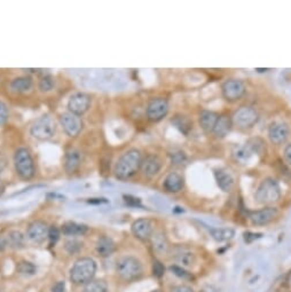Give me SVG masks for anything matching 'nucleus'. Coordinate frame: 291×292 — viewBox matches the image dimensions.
Here are the masks:
<instances>
[{
  "label": "nucleus",
  "mask_w": 291,
  "mask_h": 292,
  "mask_svg": "<svg viewBox=\"0 0 291 292\" xmlns=\"http://www.w3.org/2000/svg\"><path fill=\"white\" fill-rule=\"evenodd\" d=\"M283 157L284 159H286V162L289 164V165H291V143L287 144V147L284 148Z\"/></svg>",
  "instance_id": "obj_40"
},
{
  "label": "nucleus",
  "mask_w": 291,
  "mask_h": 292,
  "mask_svg": "<svg viewBox=\"0 0 291 292\" xmlns=\"http://www.w3.org/2000/svg\"><path fill=\"white\" fill-rule=\"evenodd\" d=\"M173 258L180 265V267H192L194 264L196 263V256L193 252V250H190L187 247H176L173 249Z\"/></svg>",
  "instance_id": "obj_17"
},
{
  "label": "nucleus",
  "mask_w": 291,
  "mask_h": 292,
  "mask_svg": "<svg viewBox=\"0 0 291 292\" xmlns=\"http://www.w3.org/2000/svg\"><path fill=\"white\" fill-rule=\"evenodd\" d=\"M4 189H5V186H4V182H2L1 178H0V194L4 193Z\"/></svg>",
  "instance_id": "obj_44"
},
{
  "label": "nucleus",
  "mask_w": 291,
  "mask_h": 292,
  "mask_svg": "<svg viewBox=\"0 0 291 292\" xmlns=\"http://www.w3.org/2000/svg\"><path fill=\"white\" fill-rule=\"evenodd\" d=\"M171 160L172 164H175V165H182L186 162V155L181 152L173 153L171 154Z\"/></svg>",
  "instance_id": "obj_37"
},
{
  "label": "nucleus",
  "mask_w": 291,
  "mask_h": 292,
  "mask_svg": "<svg viewBox=\"0 0 291 292\" xmlns=\"http://www.w3.org/2000/svg\"><path fill=\"white\" fill-rule=\"evenodd\" d=\"M82 247H83V244L80 243L79 241H77V240H69V241H67L66 242V246H65L66 250L68 251L69 253H71V254L78 252V251L80 249H82Z\"/></svg>",
  "instance_id": "obj_35"
},
{
  "label": "nucleus",
  "mask_w": 291,
  "mask_h": 292,
  "mask_svg": "<svg viewBox=\"0 0 291 292\" xmlns=\"http://www.w3.org/2000/svg\"><path fill=\"white\" fill-rule=\"evenodd\" d=\"M171 292H194V290L190 287H187V285H178V287L173 288Z\"/></svg>",
  "instance_id": "obj_42"
},
{
  "label": "nucleus",
  "mask_w": 291,
  "mask_h": 292,
  "mask_svg": "<svg viewBox=\"0 0 291 292\" xmlns=\"http://www.w3.org/2000/svg\"><path fill=\"white\" fill-rule=\"evenodd\" d=\"M163 186L169 193H179L183 188V178L181 174L171 172L166 176Z\"/></svg>",
  "instance_id": "obj_23"
},
{
  "label": "nucleus",
  "mask_w": 291,
  "mask_h": 292,
  "mask_svg": "<svg viewBox=\"0 0 291 292\" xmlns=\"http://www.w3.org/2000/svg\"><path fill=\"white\" fill-rule=\"evenodd\" d=\"M48 240H49V242H51V244L53 246V244H55L56 242L59 241V238H60V230L58 229V228H56L55 226H53V227H51L48 229Z\"/></svg>",
  "instance_id": "obj_38"
},
{
  "label": "nucleus",
  "mask_w": 291,
  "mask_h": 292,
  "mask_svg": "<svg viewBox=\"0 0 291 292\" xmlns=\"http://www.w3.org/2000/svg\"><path fill=\"white\" fill-rule=\"evenodd\" d=\"M170 270H171L175 275H177L178 277L183 278V280H192L193 278L192 274L188 273V271H186L182 267L178 266V265H175V266L170 267Z\"/></svg>",
  "instance_id": "obj_34"
},
{
  "label": "nucleus",
  "mask_w": 291,
  "mask_h": 292,
  "mask_svg": "<svg viewBox=\"0 0 291 292\" xmlns=\"http://www.w3.org/2000/svg\"><path fill=\"white\" fill-rule=\"evenodd\" d=\"M164 270H164L163 265L160 264L159 261H155V263H154V275H155V276L160 277L164 274Z\"/></svg>",
  "instance_id": "obj_39"
},
{
  "label": "nucleus",
  "mask_w": 291,
  "mask_h": 292,
  "mask_svg": "<svg viewBox=\"0 0 291 292\" xmlns=\"http://www.w3.org/2000/svg\"><path fill=\"white\" fill-rule=\"evenodd\" d=\"M83 292H109V288L103 280H93L85 285Z\"/></svg>",
  "instance_id": "obj_28"
},
{
  "label": "nucleus",
  "mask_w": 291,
  "mask_h": 292,
  "mask_svg": "<svg viewBox=\"0 0 291 292\" xmlns=\"http://www.w3.org/2000/svg\"><path fill=\"white\" fill-rule=\"evenodd\" d=\"M6 246L8 247H12V249H21L24 246V236L21 231L13 230L9 231L7 236L5 237Z\"/></svg>",
  "instance_id": "obj_26"
},
{
  "label": "nucleus",
  "mask_w": 291,
  "mask_h": 292,
  "mask_svg": "<svg viewBox=\"0 0 291 292\" xmlns=\"http://www.w3.org/2000/svg\"><path fill=\"white\" fill-rule=\"evenodd\" d=\"M118 276L126 282H133L139 280L142 275L141 263L134 257H123L118 260L116 266Z\"/></svg>",
  "instance_id": "obj_4"
},
{
  "label": "nucleus",
  "mask_w": 291,
  "mask_h": 292,
  "mask_svg": "<svg viewBox=\"0 0 291 292\" xmlns=\"http://www.w3.org/2000/svg\"><path fill=\"white\" fill-rule=\"evenodd\" d=\"M9 116L8 107L6 106V103L0 101V126L4 125V124L7 122Z\"/></svg>",
  "instance_id": "obj_36"
},
{
  "label": "nucleus",
  "mask_w": 291,
  "mask_h": 292,
  "mask_svg": "<svg viewBox=\"0 0 291 292\" xmlns=\"http://www.w3.org/2000/svg\"><path fill=\"white\" fill-rule=\"evenodd\" d=\"M14 165L16 172L22 179L29 180L35 176L36 166L31 153L26 148H19L14 155Z\"/></svg>",
  "instance_id": "obj_5"
},
{
  "label": "nucleus",
  "mask_w": 291,
  "mask_h": 292,
  "mask_svg": "<svg viewBox=\"0 0 291 292\" xmlns=\"http://www.w3.org/2000/svg\"><path fill=\"white\" fill-rule=\"evenodd\" d=\"M175 124L177 125V127H179L180 131L185 134L188 133V131L192 129V124H190L189 120L183 116L177 117V118L175 119Z\"/></svg>",
  "instance_id": "obj_33"
},
{
  "label": "nucleus",
  "mask_w": 291,
  "mask_h": 292,
  "mask_svg": "<svg viewBox=\"0 0 291 292\" xmlns=\"http://www.w3.org/2000/svg\"><path fill=\"white\" fill-rule=\"evenodd\" d=\"M289 126L282 122H273L269 127V137L275 146L283 144L289 137Z\"/></svg>",
  "instance_id": "obj_12"
},
{
  "label": "nucleus",
  "mask_w": 291,
  "mask_h": 292,
  "mask_svg": "<svg viewBox=\"0 0 291 292\" xmlns=\"http://www.w3.org/2000/svg\"><path fill=\"white\" fill-rule=\"evenodd\" d=\"M62 233L68 236H77V235H84L88 231V227L85 225H80L76 223H66L61 228Z\"/></svg>",
  "instance_id": "obj_27"
},
{
  "label": "nucleus",
  "mask_w": 291,
  "mask_h": 292,
  "mask_svg": "<svg viewBox=\"0 0 291 292\" xmlns=\"http://www.w3.org/2000/svg\"><path fill=\"white\" fill-rule=\"evenodd\" d=\"M60 124L65 130V132L70 137H75L82 132L83 120L79 116L75 115L72 112H65L60 116Z\"/></svg>",
  "instance_id": "obj_10"
},
{
  "label": "nucleus",
  "mask_w": 291,
  "mask_h": 292,
  "mask_svg": "<svg viewBox=\"0 0 291 292\" xmlns=\"http://www.w3.org/2000/svg\"><path fill=\"white\" fill-rule=\"evenodd\" d=\"M124 199H125V202L128 204H131V205H139L140 204V200L135 199V197H132V196H124Z\"/></svg>",
  "instance_id": "obj_43"
},
{
  "label": "nucleus",
  "mask_w": 291,
  "mask_h": 292,
  "mask_svg": "<svg viewBox=\"0 0 291 292\" xmlns=\"http://www.w3.org/2000/svg\"><path fill=\"white\" fill-rule=\"evenodd\" d=\"M215 178L217 183H218L219 188L226 193H228L233 189L234 187V178L232 174L227 172V171L223 169H217L215 170Z\"/></svg>",
  "instance_id": "obj_24"
},
{
  "label": "nucleus",
  "mask_w": 291,
  "mask_h": 292,
  "mask_svg": "<svg viewBox=\"0 0 291 292\" xmlns=\"http://www.w3.org/2000/svg\"><path fill=\"white\" fill-rule=\"evenodd\" d=\"M153 292H158V291H153Z\"/></svg>",
  "instance_id": "obj_45"
},
{
  "label": "nucleus",
  "mask_w": 291,
  "mask_h": 292,
  "mask_svg": "<svg viewBox=\"0 0 291 292\" xmlns=\"http://www.w3.org/2000/svg\"><path fill=\"white\" fill-rule=\"evenodd\" d=\"M258 112L249 106L241 107L232 116L233 125L239 130H249L258 122Z\"/></svg>",
  "instance_id": "obj_7"
},
{
  "label": "nucleus",
  "mask_w": 291,
  "mask_h": 292,
  "mask_svg": "<svg viewBox=\"0 0 291 292\" xmlns=\"http://www.w3.org/2000/svg\"><path fill=\"white\" fill-rule=\"evenodd\" d=\"M142 157L138 149H130L117 160L113 173L119 180H128L140 170Z\"/></svg>",
  "instance_id": "obj_1"
},
{
  "label": "nucleus",
  "mask_w": 291,
  "mask_h": 292,
  "mask_svg": "<svg viewBox=\"0 0 291 292\" xmlns=\"http://www.w3.org/2000/svg\"><path fill=\"white\" fill-rule=\"evenodd\" d=\"M218 118L219 115L217 112H210V110H203V112H201L199 117L201 129L205 133H212Z\"/></svg>",
  "instance_id": "obj_19"
},
{
  "label": "nucleus",
  "mask_w": 291,
  "mask_h": 292,
  "mask_svg": "<svg viewBox=\"0 0 291 292\" xmlns=\"http://www.w3.org/2000/svg\"><path fill=\"white\" fill-rule=\"evenodd\" d=\"M253 154H255V148H252V147L250 146H246V147H240L234 155H235L236 159L239 160V162L246 163V162H249Z\"/></svg>",
  "instance_id": "obj_29"
},
{
  "label": "nucleus",
  "mask_w": 291,
  "mask_h": 292,
  "mask_svg": "<svg viewBox=\"0 0 291 292\" xmlns=\"http://www.w3.org/2000/svg\"><path fill=\"white\" fill-rule=\"evenodd\" d=\"M91 106V96L86 93H76L70 96L68 101V109L70 112L77 116L83 115L88 112Z\"/></svg>",
  "instance_id": "obj_11"
},
{
  "label": "nucleus",
  "mask_w": 291,
  "mask_h": 292,
  "mask_svg": "<svg viewBox=\"0 0 291 292\" xmlns=\"http://www.w3.org/2000/svg\"><path fill=\"white\" fill-rule=\"evenodd\" d=\"M54 86H55V79L53 76L44 75L39 78L38 89L40 90V92L47 93V92H49V90H52L53 89H54Z\"/></svg>",
  "instance_id": "obj_30"
},
{
  "label": "nucleus",
  "mask_w": 291,
  "mask_h": 292,
  "mask_svg": "<svg viewBox=\"0 0 291 292\" xmlns=\"http://www.w3.org/2000/svg\"><path fill=\"white\" fill-rule=\"evenodd\" d=\"M83 162V154L80 150L71 148L66 153L63 159V167L67 173H75Z\"/></svg>",
  "instance_id": "obj_18"
},
{
  "label": "nucleus",
  "mask_w": 291,
  "mask_h": 292,
  "mask_svg": "<svg viewBox=\"0 0 291 292\" xmlns=\"http://www.w3.org/2000/svg\"><path fill=\"white\" fill-rule=\"evenodd\" d=\"M212 234V237L215 240L223 242V241H227L230 240L233 237L234 231L232 229H228V228H220V229H211L210 230Z\"/></svg>",
  "instance_id": "obj_31"
},
{
  "label": "nucleus",
  "mask_w": 291,
  "mask_h": 292,
  "mask_svg": "<svg viewBox=\"0 0 291 292\" xmlns=\"http://www.w3.org/2000/svg\"><path fill=\"white\" fill-rule=\"evenodd\" d=\"M162 170V160L155 155H148L142 159L140 165V172L147 179H153Z\"/></svg>",
  "instance_id": "obj_13"
},
{
  "label": "nucleus",
  "mask_w": 291,
  "mask_h": 292,
  "mask_svg": "<svg viewBox=\"0 0 291 292\" xmlns=\"http://www.w3.org/2000/svg\"><path fill=\"white\" fill-rule=\"evenodd\" d=\"M96 273V264L91 258H82L78 259L70 270V280L73 284L82 285L88 284L93 281Z\"/></svg>",
  "instance_id": "obj_2"
},
{
  "label": "nucleus",
  "mask_w": 291,
  "mask_h": 292,
  "mask_svg": "<svg viewBox=\"0 0 291 292\" xmlns=\"http://www.w3.org/2000/svg\"><path fill=\"white\" fill-rule=\"evenodd\" d=\"M153 242V247L154 250L156 251L157 253H168L170 246L169 242L166 240L165 234L162 233V231H157V233H154L152 235V238H150Z\"/></svg>",
  "instance_id": "obj_25"
},
{
  "label": "nucleus",
  "mask_w": 291,
  "mask_h": 292,
  "mask_svg": "<svg viewBox=\"0 0 291 292\" xmlns=\"http://www.w3.org/2000/svg\"><path fill=\"white\" fill-rule=\"evenodd\" d=\"M18 270L23 275H33L36 273V266L30 261H21L18 265Z\"/></svg>",
  "instance_id": "obj_32"
},
{
  "label": "nucleus",
  "mask_w": 291,
  "mask_h": 292,
  "mask_svg": "<svg viewBox=\"0 0 291 292\" xmlns=\"http://www.w3.org/2000/svg\"><path fill=\"white\" fill-rule=\"evenodd\" d=\"M33 87V80L30 76H21L16 77L9 84V89L14 93L23 94L29 92Z\"/></svg>",
  "instance_id": "obj_21"
},
{
  "label": "nucleus",
  "mask_w": 291,
  "mask_h": 292,
  "mask_svg": "<svg viewBox=\"0 0 291 292\" xmlns=\"http://www.w3.org/2000/svg\"><path fill=\"white\" fill-rule=\"evenodd\" d=\"M47 225L43 221H33L26 229V237L33 243H43L48 237Z\"/></svg>",
  "instance_id": "obj_14"
},
{
  "label": "nucleus",
  "mask_w": 291,
  "mask_h": 292,
  "mask_svg": "<svg viewBox=\"0 0 291 292\" xmlns=\"http://www.w3.org/2000/svg\"><path fill=\"white\" fill-rule=\"evenodd\" d=\"M131 230L132 234L138 240L146 242L152 238V235L154 234V226L149 219H139L132 224Z\"/></svg>",
  "instance_id": "obj_16"
},
{
  "label": "nucleus",
  "mask_w": 291,
  "mask_h": 292,
  "mask_svg": "<svg viewBox=\"0 0 291 292\" xmlns=\"http://www.w3.org/2000/svg\"><path fill=\"white\" fill-rule=\"evenodd\" d=\"M279 216V211L274 206H267L265 209L255 211L250 214V220L255 226H265Z\"/></svg>",
  "instance_id": "obj_15"
},
{
  "label": "nucleus",
  "mask_w": 291,
  "mask_h": 292,
  "mask_svg": "<svg viewBox=\"0 0 291 292\" xmlns=\"http://www.w3.org/2000/svg\"><path fill=\"white\" fill-rule=\"evenodd\" d=\"M169 103L164 97H156L148 103L146 109L147 118L152 122H159L168 115Z\"/></svg>",
  "instance_id": "obj_8"
},
{
  "label": "nucleus",
  "mask_w": 291,
  "mask_h": 292,
  "mask_svg": "<svg viewBox=\"0 0 291 292\" xmlns=\"http://www.w3.org/2000/svg\"><path fill=\"white\" fill-rule=\"evenodd\" d=\"M52 292H66V283L65 282L60 281L58 283H55L52 288Z\"/></svg>",
  "instance_id": "obj_41"
},
{
  "label": "nucleus",
  "mask_w": 291,
  "mask_h": 292,
  "mask_svg": "<svg viewBox=\"0 0 291 292\" xmlns=\"http://www.w3.org/2000/svg\"><path fill=\"white\" fill-rule=\"evenodd\" d=\"M95 250L100 257L108 258L115 252L116 244L112 241V238H110L109 236H101L96 242Z\"/></svg>",
  "instance_id": "obj_20"
},
{
  "label": "nucleus",
  "mask_w": 291,
  "mask_h": 292,
  "mask_svg": "<svg viewBox=\"0 0 291 292\" xmlns=\"http://www.w3.org/2000/svg\"><path fill=\"white\" fill-rule=\"evenodd\" d=\"M246 85H244L242 80L237 79L227 80L222 86L223 96L229 102L239 101L241 97L244 95V93H246Z\"/></svg>",
  "instance_id": "obj_9"
},
{
  "label": "nucleus",
  "mask_w": 291,
  "mask_h": 292,
  "mask_svg": "<svg viewBox=\"0 0 291 292\" xmlns=\"http://www.w3.org/2000/svg\"><path fill=\"white\" fill-rule=\"evenodd\" d=\"M232 126H233V123L230 117L219 116L215 129L212 131V134L217 137V139H224V137L228 135L230 130H232Z\"/></svg>",
  "instance_id": "obj_22"
},
{
  "label": "nucleus",
  "mask_w": 291,
  "mask_h": 292,
  "mask_svg": "<svg viewBox=\"0 0 291 292\" xmlns=\"http://www.w3.org/2000/svg\"><path fill=\"white\" fill-rule=\"evenodd\" d=\"M56 133L55 120L51 116L44 115L37 118L30 127V134L39 141H48Z\"/></svg>",
  "instance_id": "obj_6"
},
{
  "label": "nucleus",
  "mask_w": 291,
  "mask_h": 292,
  "mask_svg": "<svg viewBox=\"0 0 291 292\" xmlns=\"http://www.w3.org/2000/svg\"><path fill=\"white\" fill-rule=\"evenodd\" d=\"M255 199L263 205H272L274 203H277L281 199L280 184L273 178H266L257 188Z\"/></svg>",
  "instance_id": "obj_3"
}]
</instances>
